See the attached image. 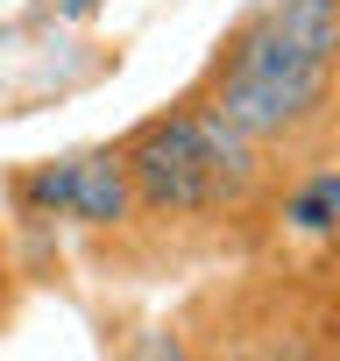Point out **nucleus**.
I'll return each instance as SVG.
<instances>
[{"label": "nucleus", "instance_id": "f03ea898", "mask_svg": "<svg viewBox=\"0 0 340 361\" xmlns=\"http://www.w3.org/2000/svg\"><path fill=\"white\" fill-rule=\"evenodd\" d=\"M121 163H128V185H135V213H149V220L241 213L269 185V163L248 142H234L213 114H199L192 99L156 106L121 142Z\"/></svg>", "mask_w": 340, "mask_h": 361}, {"label": "nucleus", "instance_id": "423d86ee", "mask_svg": "<svg viewBox=\"0 0 340 361\" xmlns=\"http://www.w3.org/2000/svg\"><path fill=\"white\" fill-rule=\"evenodd\" d=\"M333 142H340V78H333Z\"/></svg>", "mask_w": 340, "mask_h": 361}, {"label": "nucleus", "instance_id": "7ed1b4c3", "mask_svg": "<svg viewBox=\"0 0 340 361\" xmlns=\"http://www.w3.org/2000/svg\"><path fill=\"white\" fill-rule=\"evenodd\" d=\"M15 206L29 220H71V227H92V234L135 220V185H128L121 142L78 149V156H50V163L22 170L15 177Z\"/></svg>", "mask_w": 340, "mask_h": 361}, {"label": "nucleus", "instance_id": "20e7f679", "mask_svg": "<svg viewBox=\"0 0 340 361\" xmlns=\"http://www.w3.org/2000/svg\"><path fill=\"white\" fill-rule=\"evenodd\" d=\"M284 220L298 234H340V163H305L284 185Z\"/></svg>", "mask_w": 340, "mask_h": 361}, {"label": "nucleus", "instance_id": "39448f33", "mask_svg": "<svg viewBox=\"0 0 340 361\" xmlns=\"http://www.w3.org/2000/svg\"><path fill=\"white\" fill-rule=\"evenodd\" d=\"M15 312V262H8V241H0V326Z\"/></svg>", "mask_w": 340, "mask_h": 361}, {"label": "nucleus", "instance_id": "f257e3e1", "mask_svg": "<svg viewBox=\"0 0 340 361\" xmlns=\"http://www.w3.org/2000/svg\"><path fill=\"white\" fill-rule=\"evenodd\" d=\"M333 78L340 0H248L185 99L284 170L333 149Z\"/></svg>", "mask_w": 340, "mask_h": 361}]
</instances>
